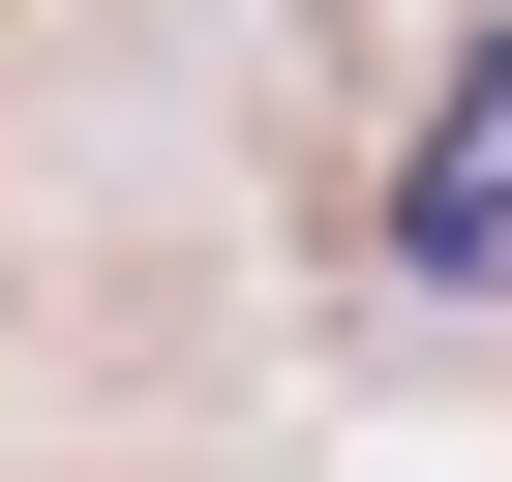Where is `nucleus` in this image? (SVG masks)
Returning <instances> with one entry per match:
<instances>
[{
    "instance_id": "1",
    "label": "nucleus",
    "mask_w": 512,
    "mask_h": 482,
    "mask_svg": "<svg viewBox=\"0 0 512 482\" xmlns=\"http://www.w3.org/2000/svg\"><path fill=\"white\" fill-rule=\"evenodd\" d=\"M392 272L452 302V272H512V31H482V91H452V151L392 181Z\"/></svg>"
}]
</instances>
